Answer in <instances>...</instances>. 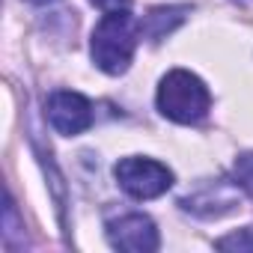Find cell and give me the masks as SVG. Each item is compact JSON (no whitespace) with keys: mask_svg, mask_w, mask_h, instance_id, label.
<instances>
[{"mask_svg":"<svg viewBox=\"0 0 253 253\" xmlns=\"http://www.w3.org/2000/svg\"><path fill=\"white\" fill-rule=\"evenodd\" d=\"M137 30L140 24L128 15V9L107 12L92 30V45H89L92 63L107 75H122L131 66L137 48Z\"/></svg>","mask_w":253,"mask_h":253,"instance_id":"cell-1","label":"cell"},{"mask_svg":"<svg viewBox=\"0 0 253 253\" xmlns=\"http://www.w3.org/2000/svg\"><path fill=\"white\" fill-rule=\"evenodd\" d=\"M209 107H211V95L206 84L185 69H173L158 86V110L173 122L194 125L206 119Z\"/></svg>","mask_w":253,"mask_h":253,"instance_id":"cell-2","label":"cell"},{"mask_svg":"<svg viewBox=\"0 0 253 253\" xmlns=\"http://www.w3.org/2000/svg\"><path fill=\"white\" fill-rule=\"evenodd\" d=\"M113 176L119 188L125 194H131L134 200H155L167 194L173 185V173L152 158H122L113 167Z\"/></svg>","mask_w":253,"mask_h":253,"instance_id":"cell-3","label":"cell"},{"mask_svg":"<svg viewBox=\"0 0 253 253\" xmlns=\"http://www.w3.org/2000/svg\"><path fill=\"white\" fill-rule=\"evenodd\" d=\"M92 119H95L92 116V104L81 92H75V89L51 92V98H48V122H51L54 131H60L66 137H75V134L89 128Z\"/></svg>","mask_w":253,"mask_h":253,"instance_id":"cell-4","label":"cell"},{"mask_svg":"<svg viewBox=\"0 0 253 253\" xmlns=\"http://www.w3.org/2000/svg\"><path fill=\"white\" fill-rule=\"evenodd\" d=\"M107 241L116 250H128V253H152L161 244L155 223L140 211L107 220Z\"/></svg>","mask_w":253,"mask_h":253,"instance_id":"cell-5","label":"cell"},{"mask_svg":"<svg viewBox=\"0 0 253 253\" xmlns=\"http://www.w3.org/2000/svg\"><path fill=\"white\" fill-rule=\"evenodd\" d=\"M182 206L188 211L200 214V217H217V214H223V211H229L235 206V194L226 185H206L200 194L185 197Z\"/></svg>","mask_w":253,"mask_h":253,"instance_id":"cell-6","label":"cell"},{"mask_svg":"<svg viewBox=\"0 0 253 253\" xmlns=\"http://www.w3.org/2000/svg\"><path fill=\"white\" fill-rule=\"evenodd\" d=\"M188 12H191V6H155V9H149V15L140 21V33H143L146 39L158 42V39H164L167 33H173V30L188 18Z\"/></svg>","mask_w":253,"mask_h":253,"instance_id":"cell-7","label":"cell"},{"mask_svg":"<svg viewBox=\"0 0 253 253\" xmlns=\"http://www.w3.org/2000/svg\"><path fill=\"white\" fill-rule=\"evenodd\" d=\"M232 176H235L238 188H244V191L253 197V152H244V155L235 158V164H232Z\"/></svg>","mask_w":253,"mask_h":253,"instance_id":"cell-8","label":"cell"},{"mask_svg":"<svg viewBox=\"0 0 253 253\" xmlns=\"http://www.w3.org/2000/svg\"><path fill=\"white\" fill-rule=\"evenodd\" d=\"M217 247L220 250H253V229H241L229 238H220Z\"/></svg>","mask_w":253,"mask_h":253,"instance_id":"cell-9","label":"cell"},{"mask_svg":"<svg viewBox=\"0 0 253 253\" xmlns=\"http://www.w3.org/2000/svg\"><path fill=\"white\" fill-rule=\"evenodd\" d=\"M92 3L98 9H104V12H119V9H128L131 0H92Z\"/></svg>","mask_w":253,"mask_h":253,"instance_id":"cell-10","label":"cell"},{"mask_svg":"<svg viewBox=\"0 0 253 253\" xmlns=\"http://www.w3.org/2000/svg\"><path fill=\"white\" fill-rule=\"evenodd\" d=\"M27 3H33V6H51L54 0H27Z\"/></svg>","mask_w":253,"mask_h":253,"instance_id":"cell-11","label":"cell"},{"mask_svg":"<svg viewBox=\"0 0 253 253\" xmlns=\"http://www.w3.org/2000/svg\"><path fill=\"white\" fill-rule=\"evenodd\" d=\"M235 3H250V0H235Z\"/></svg>","mask_w":253,"mask_h":253,"instance_id":"cell-12","label":"cell"}]
</instances>
